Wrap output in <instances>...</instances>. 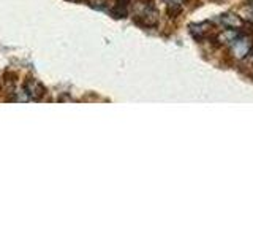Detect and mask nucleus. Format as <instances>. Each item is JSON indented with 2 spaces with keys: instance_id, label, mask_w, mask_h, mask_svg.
<instances>
[{
  "instance_id": "f257e3e1",
  "label": "nucleus",
  "mask_w": 253,
  "mask_h": 238,
  "mask_svg": "<svg viewBox=\"0 0 253 238\" xmlns=\"http://www.w3.org/2000/svg\"><path fill=\"white\" fill-rule=\"evenodd\" d=\"M252 53H253V42L249 37L241 35L236 42L229 45V54H231V58H234L236 60H242Z\"/></svg>"
},
{
  "instance_id": "f03ea898",
  "label": "nucleus",
  "mask_w": 253,
  "mask_h": 238,
  "mask_svg": "<svg viewBox=\"0 0 253 238\" xmlns=\"http://www.w3.org/2000/svg\"><path fill=\"white\" fill-rule=\"evenodd\" d=\"M24 92L26 95L34 102H40L43 100V97L46 95V87L43 83H40L35 78H27L26 83H24Z\"/></svg>"
},
{
  "instance_id": "7ed1b4c3",
  "label": "nucleus",
  "mask_w": 253,
  "mask_h": 238,
  "mask_svg": "<svg viewBox=\"0 0 253 238\" xmlns=\"http://www.w3.org/2000/svg\"><path fill=\"white\" fill-rule=\"evenodd\" d=\"M220 22L223 24V27H228V29H236V30H241L245 27V24H247V21H245L241 14H237V13H231V11H228V13H223V14H220Z\"/></svg>"
},
{
  "instance_id": "20e7f679",
  "label": "nucleus",
  "mask_w": 253,
  "mask_h": 238,
  "mask_svg": "<svg viewBox=\"0 0 253 238\" xmlns=\"http://www.w3.org/2000/svg\"><path fill=\"white\" fill-rule=\"evenodd\" d=\"M190 34L195 37L198 42H203L204 38H208L212 32V24L209 21H203V22H193L188 26Z\"/></svg>"
},
{
  "instance_id": "39448f33",
  "label": "nucleus",
  "mask_w": 253,
  "mask_h": 238,
  "mask_svg": "<svg viewBox=\"0 0 253 238\" xmlns=\"http://www.w3.org/2000/svg\"><path fill=\"white\" fill-rule=\"evenodd\" d=\"M242 34L239 30H236V29H223L221 32H218L217 37H215V42H218V45H231L233 42H236L237 38H239Z\"/></svg>"
},
{
  "instance_id": "423d86ee",
  "label": "nucleus",
  "mask_w": 253,
  "mask_h": 238,
  "mask_svg": "<svg viewBox=\"0 0 253 238\" xmlns=\"http://www.w3.org/2000/svg\"><path fill=\"white\" fill-rule=\"evenodd\" d=\"M128 6H130V0H116L114 8L111 10V14L114 18H125L126 11H128Z\"/></svg>"
},
{
  "instance_id": "0eeeda50",
  "label": "nucleus",
  "mask_w": 253,
  "mask_h": 238,
  "mask_svg": "<svg viewBox=\"0 0 253 238\" xmlns=\"http://www.w3.org/2000/svg\"><path fill=\"white\" fill-rule=\"evenodd\" d=\"M241 16L245 21H247V19L253 21V3H249L247 6H244V13Z\"/></svg>"
}]
</instances>
